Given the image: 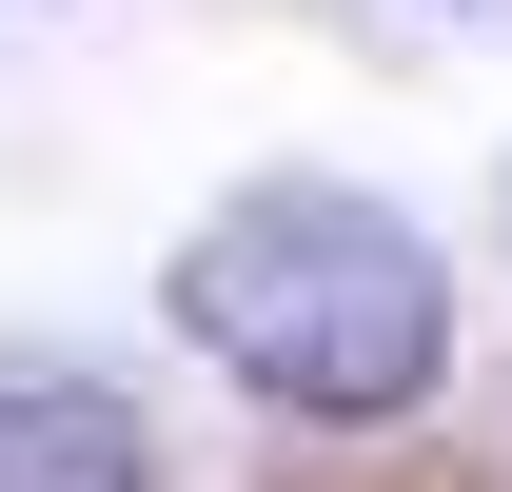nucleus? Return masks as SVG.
I'll list each match as a JSON object with an SVG mask.
<instances>
[{
	"label": "nucleus",
	"instance_id": "obj_2",
	"mask_svg": "<svg viewBox=\"0 0 512 492\" xmlns=\"http://www.w3.org/2000/svg\"><path fill=\"white\" fill-rule=\"evenodd\" d=\"M0 492H158L138 394H99L60 355H0Z\"/></svg>",
	"mask_w": 512,
	"mask_h": 492
},
{
	"label": "nucleus",
	"instance_id": "obj_1",
	"mask_svg": "<svg viewBox=\"0 0 512 492\" xmlns=\"http://www.w3.org/2000/svg\"><path fill=\"white\" fill-rule=\"evenodd\" d=\"M178 335L217 374H237L256 414H296V433H375L434 394L453 355V276L414 217H375V197H335V178H256L217 197L178 237Z\"/></svg>",
	"mask_w": 512,
	"mask_h": 492
}]
</instances>
